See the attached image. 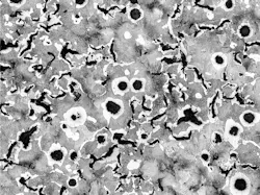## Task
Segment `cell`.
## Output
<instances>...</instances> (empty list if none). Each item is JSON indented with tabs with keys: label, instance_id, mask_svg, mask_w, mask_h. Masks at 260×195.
<instances>
[{
	"label": "cell",
	"instance_id": "6da1fadb",
	"mask_svg": "<svg viewBox=\"0 0 260 195\" xmlns=\"http://www.w3.org/2000/svg\"><path fill=\"white\" fill-rule=\"evenodd\" d=\"M249 180L243 174H237L231 180V190L236 194H243L249 191Z\"/></svg>",
	"mask_w": 260,
	"mask_h": 195
},
{
	"label": "cell",
	"instance_id": "7a4b0ae2",
	"mask_svg": "<svg viewBox=\"0 0 260 195\" xmlns=\"http://www.w3.org/2000/svg\"><path fill=\"white\" fill-rule=\"evenodd\" d=\"M66 118L68 122L72 125H79L85 119V112L81 108H75L72 109L66 114Z\"/></svg>",
	"mask_w": 260,
	"mask_h": 195
},
{
	"label": "cell",
	"instance_id": "3957f363",
	"mask_svg": "<svg viewBox=\"0 0 260 195\" xmlns=\"http://www.w3.org/2000/svg\"><path fill=\"white\" fill-rule=\"evenodd\" d=\"M104 108H105V111L107 112V114L115 118L121 116V114L123 113V103L121 100L108 99L104 104Z\"/></svg>",
	"mask_w": 260,
	"mask_h": 195
},
{
	"label": "cell",
	"instance_id": "277c9868",
	"mask_svg": "<svg viewBox=\"0 0 260 195\" xmlns=\"http://www.w3.org/2000/svg\"><path fill=\"white\" fill-rule=\"evenodd\" d=\"M130 89V82L127 78L125 77H120L117 78L113 82V90L116 93L118 94H124L127 91H129Z\"/></svg>",
	"mask_w": 260,
	"mask_h": 195
},
{
	"label": "cell",
	"instance_id": "5b68a950",
	"mask_svg": "<svg viewBox=\"0 0 260 195\" xmlns=\"http://www.w3.org/2000/svg\"><path fill=\"white\" fill-rule=\"evenodd\" d=\"M257 121V114L252 111L243 112L240 116V122L246 126H252Z\"/></svg>",
	"mask_w": 260,
	"mask_h": 195
},
{
	"label": "cell",
	"instance_id": "8992f818",
	"mask_svg": "<svg viewBox=\"0 0 260 195\" xmlns=\"http://www.w3.org/2000/svg\"><path fill=\"white\" fill-rule=\"evenodd\" d=\"M65 159V151L62 148H54L49 152V160L53 164H60Z\"/></svg>",
	"mask_w": 260,
	"mask_h": 195
},
{
	"label": "cell",
	"instance_id": "52a82bcc",
	"mask_svg": "<svg viewBox=\"0 0 260 195\" xmlns=\"http://www.w3.org/2000/svg\"><path fill=\"white\" fill-rule=\"evenodd\" d=\"M241 133V129H240L239 124L235 123L233 121H229L227 124V134L229 137L231 138H237Z\"/></svg>",
	"mask_w": 260,
	"mask_h": 195
},
{
	"label": "cell",
	"instance_id": "ba28073f",
	"mask_svg": "<svg viewBox=\"0 0 260 195\" xmlns=\"http://www.w3.org/2000/svg\"><path fill=\"white\" fill-rule=\"evenodd\" d=\"M145 88V79L141 78H134L132 82H130V89L133 92H141Z\"/></svg>",
	"mask_w": 260,
	"mask_h": 195
},
{
	"label": "cell",
	"instance_id": "9c48e42d",
	"mask_svg": "<svg viewBox=\"0 0 260 195\" xmlns=\"http://www.w3.org/2000/svg\"><path fill=\"white\" fill-rule=\"evenodd\" d=\"M129 18L132 21H139L143 18V11L139 7H132L129 11Z\"/></svg>",
	"mask_w": 260,
	"mask_h": 195
},
{
	"label": "cell",
	"instance_id": "30bf717a",
	"mask_svg": "<svg viewBox=\"0 0 260 195\" xmlns=\"http://www.w3.org/2000/svg\"><path fill=\"white\" fill-rule=\"evenodd\" d=\"M226 63H227V60H226L225 56H223L222 53H216L213 56V64L216 67L222 68V67L226 66Z\"/></svg>",
	"mask_w": 260,
	"mask_h": 195
},
{
	"label": "cell",
	"instance_id": "8fae6325",
	"mask_svg": "<svg viewBox=\"0 0 260 195\" xmlns=\"http://www.w3.org/2000/svg\"><path fill=\"white\" fill-rule=\"evenodd\" d=\"M238 33H239V35L241 37V38H249V37H251V35H252V28L249 26V25L243 24L239 27V29H238Z\"/></svg>",
	"mask_w": 260,
	"mask_h": 195
},
{
	"label": "cell",
	"instance_id": "7c38bea8",
	"mask_svg": "<svg viewBox=\"0 0 260 195\" xmlns=\"http://www.w3.org/2000/svg\"><path fill=\"white\" fill-rule=\"evenodd\" d=\"M235 6V2L233 0H226L223 2V9H226V11H231V9H234Z\"/></svg>",
	"mask_w": 260,
	"mask_h": 195
},
{
	"label": "cell",
	"instance_id": "4fadbf2b",
	"mask_svg": "<svg viewBox=\"0 0 260 195\" xmlns=\"http://www.w3.org/2000/svg\"><path fill=\"white\" fill-rule=\"evenodd\" d=\"M74 4H75V6L77 7V9H81V7L85 6V5L88 4V1H86V0H77V1L74 2Z\"/></svg>",
	"mask_w": 260,
	"mask_h": 195
},
{
	"label": "cell",
	"instance_id": "5bb4252c",
	"mask_svg": "<svg viewBox=\"0 0 260 195\" xmlns=\"http://www.w3.org/2000/svg\"><path fill=\"white\" fill-rule=\"evenodd\" d=\"M222 141H223L222 135H220V133H214V135H213V142H214V143H216V144H220V143H222Z\"/></svg>",
	"mask_w": 260,
	"mask_h": 195
},
{
	"label": "cell",
	"instance_id": "9a60e30c",
	"mask_svg": "<svg viewBox=\"0 0 260 195\" xmlns=\"http://www.w3.org/2000/svg\"><path fill=\"white\" fill-rule=\"evenodd\" d=\"M78 185V182L76 178H73V177H71V178H69L68 181V186L70 187V188H76Z\"/></svg>",
	"mask_w": 260,
	"mask_h": 195
},
{
	"label": "cell",
	"instance_id": "2e32d148",
	"mask_svg": "<svg viewBox=\"0 0 260 195\" xmlns=\"http://www.w3.org/2000/svg\"><path fill=\"white\" fill-rule=\"evenodd\" d=\"M201 160L204 163H208L210 160V155L208 152H202L201 153Z\"/></svg>",
	"mask_w": 260,
	"mask_h": 195
},
{
	"label": "cell",
	"instance_id": "e0dca14e",
	"mask_svg": "<svg viewBox=\"0 0 260 195\" xmlns=\"http://www.w3.org/2000/svg\"><path fill=\"white\" fill-rule=\"evenodd\" d=\"M97 142L100 145H103L106 143V136L105 135H99L97 137Z\"/></svg>",
	"mask_w": 260,
	"mask_h": 195
},
{
	"label": "cell",
	"instance_id": "ac0fdd59",
	"mask_svg": "<svg viewBox=\"0 0 260 195\" xmlns=\"http://www.w3.org/2000/svg\"><path fill=\"white\" fill-rule=\"evenodd\" d=\"M69 157H70V160H71V161H76V160H77V157H78V153H77V151H75V150L71 151L70 155H69Z\"/></svg>",
	"mask_w": 260,
	"mask_h": 195
},
{
	"label": "cell",
	"instance_id": "d6986e66",
	"mask_svg": "<svg viewBox=\"0 0 260 195\" xmlns=\"http://www.w3.org/2000/svg\"><path fill=\"white\" fill-rule=\"evenodd\" d=\"M124 37H125V39H129V38H131V35H130L129 31H126V32L124 33Z\"/></svg>",
	"mask_w": 260,
	"mask_h": 195
},
{
	"label": "cell",
	"instance_id": "ffe728a7",
	"mask_svg": "<svg viewBox=\"0 0 260 195\" xmlns=\"http://www.w3.org/2000/svg\"><path fill=\"white\" fill-rule=\"evenodd\" d=\"M196 97L198 98V99H200V98L202 97V95H201V94H199V93H197V94H196Z\"/></svg>",
	"mask_w": 260,
	"mask_h": 195
},
{
	"label": "cell",
	"instance_id": "44dd1931",
	"mask_svg": "<svg viewBox=\"0 0 260 195\" xmlns=\"http://www.w3.org/2000/svg\"><path fill=\"white\" fill-rule=\"evenodd\" d=\"M147 137L148 136L146 135V134H143V135H141V139H147Z\"/></svg>",
	"mask_w": 260,
	"mask_h": 195
},
{
	"label": "cell",
	"instance_id": "7402d4cb",
	"mask_svg": "<svg viewBox=\"0 0 260 195\" xmlns=\"http://www.w3.org/2000/svg\"><path fill=\"white\" fill-rule=\"evenodd\" d=\"M62 129H68V124H66V123L62 124Z\"/></svg>",
	"mask_w": 260,
	"mask_h": 195
},
{
	"label": "cell",
	"instance_id": "603a6c76",
	"mask_svg": "<svg viewBox=\"0 0 260 195\" xmlns=\"http://www.w3.org/2000/svg\"><path fill=\"white\" fill-rule=\"evenodd\" d=\"M125 74H126V75H128V74H129V71L126 70V71H125Z\"/></svg>",
	"mask_w": 260,
	"mask_h": 195
}]
</instances>
